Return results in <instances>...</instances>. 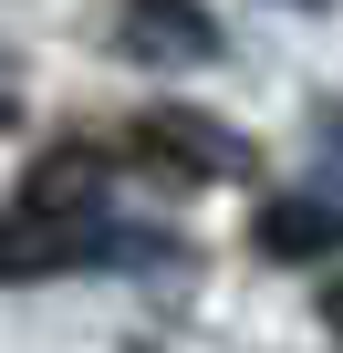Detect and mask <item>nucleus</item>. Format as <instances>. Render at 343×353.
Returning a JSON list of instances; mask_svg holds the SVG:
<instances>
[{"instance_id":"nucleus-1","label":"nucleus","mask_w":343,"mask_h":353,"mask_svg":"<svg viewBox=\"0 0 343 353\" xmlns=\"http://www.w3.org/2000/svg\"><path fill=\"white\" fill-rule=\"evenodd\" d=\"M135 156H146L156 176H177V188H250V176H260L250 135L219 125V114H188V104H156V114L135 125Z\"/></svg>"},{"instance_id":"nucleus-2","label":"nucleus","mask_w":343,"mask_h":353,"mask_svg":"<svg viewBox=\"0 0 343 353\" xmlns=\"http://www.w3.org/2000/svg\"><path fill=\"white\" fill-rule=\"evenodd\" d=\"M104 198H115V145H94V135L42 145L21 176V219H94Z\"/></svg>"},{"instance_id":"nucleus-3","label":"nucleus","mask_w":343,"mask_h":353,"mask_svg":"<svg viewBox=\"0 0 343 353\" xmlns=\"http://www.w3.org/2000/svg\"><path fill=\"white\" fill-rule=\"evenodd\" d=\"M125 52L135 63H219V21L198 0H125Z\"/></svg>"},{"instance_id":"nucleus-4","label":"nucleus","mask_w":343,"mask_h":353,"mask_svg":"<svg viewBox=\"0 0 343 353\" xmlns=\"http://www.w3.org/2000/svg\"><path fill=\"white\" fill-rule=\"evenodd\" d=\"M260 250H271V260H322V250H333V198H271Z\"/></svg>"},{"instance_id":"nucleus-5","label":"nucleus","mask_w":343,"mask_h":353,"mask_svg":"<svg viewBox=\"0 0 343 353\" xmlns=\"http://www.w3.org/2000/svg\"><path fill=\"white\" fill-rule=\"evenodd\" d=\"M21 114V83H11V63H0V125H11Z\"/></svg>"},{"instance_id":"nucleus-6","label":"nucleus","mask_w":343,"mask_h":353,"mask_svg":"<svg viewBox=\"0 0 343 353\" xmlns=\"http://www.w3.org/2000/svg\"><path fill=\"white\" fill-rule=\"evenodd\" d=\"M312 11H322V0H312Z\"/></svg>"}]
</instances>
